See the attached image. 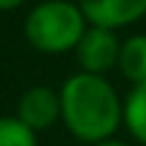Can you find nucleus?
I'll use <instances>...</instances> for the list:
<instances>
[{
	"mask_svg": "<svg viewBox=\"0 0 146 146\" xmlns=\"http://www.w3.org/2000/svg\"><path fill=\"white\" fill-rule=\"evenodd\" d=\"M95 146H128V144H123V141H115V139H108V141H100V144H95Z\"/></svg>",
	"mask_w": 146,
	"mask_h": 146,
	"instance_id": "10",
	"label": "nucleus"
},
{
	"mask_svg": "<svg viewBox=\"0 0 146 146\" xmlns=\"http://www.w3.org/2000/svg\"><path fill=\"white\" fill-rule=\"evenodd\" d=\"M123 123L136 141L146 144V82L133 85L123 103Z\"/></svg>",
	"mask_w": 146,
	"mask_h": 146,
	"instance_id": "7",
	"label": "nucleus"
},
{
	"mask_svg": "<svg viewBox=\"0 0 146 146\" xmlns=\"http://www.w3.org/2000/svg\"><path fill=\"white\" fill-rule=\"evenodd\" d=\"M118 69L133 85H144L146 82V36H131L121 46Z\"/></svg>",
	"mask_w": 146,
	"mask_h": 146,
	"instance_id": "6",
	"label": "nucleus"
},
{
	"mask_svg": "<svg viewBox=\"0 0 146 146\" xmlns=\"http://www.w3.org/2000/svg\"><path fill=\"white\" fill-rule=\"evenodd\" d=\"M87 31V21L80 5L67 0H44L26 18V38L44 54H62L77 49Z\"/></svg>",
	"mask_w": 146,
	"mask_h": 146,
	"instance_id": "2",
	"label": "nucleus"
},
{
	"mask_svg": "<svg viewBox=\"0 0 146 146\" xmlns=\"http://www.w3.org/2000/svg\"><path fill=\"white\" fill-rule=\"evenodd\" d=\"M62 121L77 141L100 144L113 139L123 121L121 100L113 85L98 74H74L64 82L62 92Z\"/></svg>",
	"mask_w": 146,
	"mask_h": 146,
	"instance_id": "1",
	"label": "nucleus"
},
{
	"mask_svg": "<svg viewBox=\"0 0 146 146\" xmlns=\"http://www.w3.org/2000/svg\"><path fill=\"white\" fill-rule=\"evenodd\" d=\"M26 0H0V10H13L18 5H23Z\"/></svg>",
	"mask_w": 146,
	"mask_h": 146,
	"instance_id": "9",
	"label": "nucleus"
},
{
	"mask_svg": "<svg viewBox=\"0 0 146 146\" xmlns=\"http://www.w3.org/2000/svg\"><path fill=\"white\" fill-rule=\"evenodd\" d=\"M59 115H62V100L51 87H31L18 100V115L15 118L26 128H31L33 133L54 126Z\"/></svg>",
	"mask_w": 146,
	"mask_h": 146,
	"instance_id": "5",
	"label": "nucleus"
},
{
	"mask_svg": "<svg viewBox=\"0 0 146 146\" xmlns=\"http://www.w3.org/2000/svg\"><path fill=\"white\" fill-rule=\"evenodd\" d=\"M74 54H77V62L85 69V74L103 77V72H108V69H113L118 64L121 44H118V38H115L113 31L90 26L85 31V36L80 38Z\"/></svg>",
	"mask_w": 146,
	"mask_h": 146,
	"instance_id": "3",
	"label": "nucleus"
},
{
	"mask_svg": "<svg viewBox=\"0 0 146 146\" xmlns=\"http://www.w3.org/2000/svg\"><path fill=\"white\" fill-rule=\"evenodd\" d=\"M0 146H36V133L18 118H0Z\"/></svg>",
	"mask_w": 146,
	"mask_h": 146,
	"instance_id": "8",
	"label": "nucleus"
},
{
	"mask_svg": "<svg viewBox=\"0 0 146 146\" xmlns=\"http://www.w3.org/2000/svg\"><path fill=\"white\" fill-rule=\"evenodd\" d=\"M85 21L95 28H123L146 15V0H80Z\"/></svg>",
	"mask_w": 146,
	"mask_h": 146,
	"instance_id": "4",
	"label": "nucleus"
}]
</instances>
